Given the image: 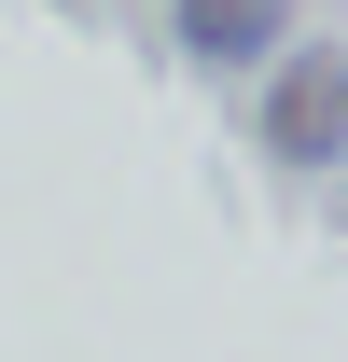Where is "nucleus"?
Segmentation results:
<instances>
[{"label": "nucleus", "mask_w": 348, "mask_h": 362, "mask_svg": "<svg viewBox=\"0 0 348 362\" xmlns=\"http://www.w3.org/2000/svg\"><path fill=\"white\" fill-rule=\"evenodd\" d=\"M265 153L279 168H335L348 153V56H279V98H265Z\"/></svg>", "instance_id": "1"}, {"label": "nucleus", "mask_w": 348, "mask_h": 362, "mask_svg": "<svg viewBox=\"0 0 348 362\" xmlns=\"http://www.w3.org/2000/svg\"><path fill=\"white\" fill-rule=\"evenodd\" d=\"M293 28V0H181V42L209 56V70H237V56H265Z\"/></svg>", "instance_id": "2"}]
</instances>
